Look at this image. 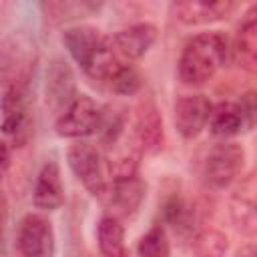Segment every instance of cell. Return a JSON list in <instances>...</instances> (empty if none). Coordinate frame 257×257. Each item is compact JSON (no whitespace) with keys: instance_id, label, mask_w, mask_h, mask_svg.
Wrapping results in <instances>:
<instances>
[{"instance_id":"cell-17","label":"cell","mask_w":257,"mask_h":257,"mask_svg":"<svg viewBox=\"0 0 257 257\" xmlns=\"http://www.w3.org/2000/svg\"><path fill=\"white\" fill-rule=\"evenodd\" d=\"M235 50L245 62L257 64V4H253L239 22L235 34Z\"/></svg>"},{"instance_id":"cell-4","label":"cell","mask_w":257,"mask_h":257,"mask_svg":"<svg viewBox=\"0 0 257 257\" xmlns=\"http://www.w3.org/2000/svg\"><path fill=\"white\" fill-rule=\"evenodd\" d=\"M104 108L88 94H76L74 100L58 114L56 135L64 139H82L98 133Z\"/></svg>"},{"instance_id":"cell-11","label":"cell","mask_w":257,"mask_h":257,"mask_svg":"<svg viewBox=\"0 0 257 257\" xmlns=\"http://www.w3.org/2000/svg\"><path fill=\"white\" fill-rule=\"evenodd\" d=\"M76 96L74 74L64 60H52L46 72V100L50 108L62 112Z\"/></svg>"},{"instance_id":"cell-15","label":"cell","mask_w":257,"mask_h":257,"mask_svg":"<svg viewBox=\"0 0 257 257\" xmlns=\"http://www.w3.org/2000/svg\"><path fill=\"white\" fill-rule=\"evenodd\" d=\"M209 131L215 137L229 139L233 135H239L245 128V118L241 112L239 102H219L213 106L209 116Z\"/></svg>"},{"instance_id":"cell-13","label":"cell","mask_w":257,"mask_h":257,"mask_svg":"<svg viewBox=\"0 0 257 257\" xmlns=\"http://www.w3.org/2000/svg\"><path fill=\"white\" fill-rule=\"evenodd\" d=\"M145 193H147V185L143 183V179L139 175H133L126 179H116V181H110V191H108L106 203L110 205V209H114L112 215L131 217L141 207Z\"/></svg>"},{"instance_id":"cell-19","label":"cell","mask_w":257,"mask_h":257,"mask_svg":"<svg viewBox=\"0 0 257 257\" xmlns=\"http://www.w3.org/2000/svg\"><path fill=\"white\" fill-rule=\"evenodd\" d=\"M137 253L143 257H167L171 253L169 247V239H167V231L161 223L153 225L139 241L137 245Z\"/></svg>"},{"instance_id":"cell-2","label":"cell","mask_w":257,"mask_h":257,"mask_svg":"<svg viewBox=\"0 0 257 257\" xmlns=\"http://www.w3.org/2000/svg\"><path fill=\"white\" fill-rule=\"evenodd\" d=\"M227 48V38L217 30L189 38L179 56L181 82L187 86H203L209 82L225 64Z\"/></svg>"},{"instance_id":"cell-12","label":"cell","mask_w":257,"mask_h":257,"mask_svg":"<svg viewBox=\"0 0 257 257\" xmlns=\"http://www.w3.org/2000/svg\"><path fill=\"white\" fill-rule=\"evenodd\" d=\"M32 203L40 211H56L64 203L60 169L54 161H48L46 165H42L32 189Z\"/></svg>"},{"instance_id":"cell-8","label":"cell","mask_w":257,"mask_h":257,"mask_svg":"<svg viewBox=\"0 0 257 257\" xmlns=\"http://www.w3.org/2000/svg\"><path fill=\"white\" fill-rule=\"evenodd\" d=\"M155 40H157V26L151 22H139V24L126 26L108 36L112 52L122 62H128V64L145 56Z\"/></svg>"},{"instance_id":"cell-21","label":"cell","mask_w":257,"mask_h":257,"mask_svg":"<svg viewBox=\"0 0 257 257\" xmlns=\"http://www.w3.org/2000/svg\"><path fill=\"white\" fill-rule=\"evenodd\" d=\"M243 118H245V128H251L257 122V94L255 92H245L239 100Z\"/></svg>"},{"instance_id":"cell-14","label":"cell","mask_w":257,"mask_h":257,"mask_svg":"<svg viewBox=\"0 0 257 257\" xmlns=\"http://www.w3.org/2000/svg\"><path fill=\"white\" fill-rule=\"evenodd\" d=\"M26 102L24 92L16 84H4L2 90V133L6 137H16L26 131Z\"/></svg>"},{"instance_id":"cell-5","label":"cell","mask_w":257,"mask_h":257,"mask_svg":"<svg viewBox=\"0 0 257 257\" xmlns=\"http://www.w3.org/2000/svg\"><path fill=\"white\" fill-rule=\"evenodd\" d=\"M243 165H245L243 147L231 141H223L209 151L203 167V177L209 187L225 189L239 177Z\"/></svg>"},{"instance_id":"cell-22","label":"cell","mask_w":257,"mask_h":257,"mask_svg":"<svg viewBox=\"0 0 257 257\" xmlns=\"http://www.w3.org/2000/svg\"><path fill=\"white\" fill-rule=\"evenodd\" d=\"M239 193L247 203L257 207V175H253L249 181H245V185H243V189H239Z\"/></svg>"},{"instance_id":"cell-16","label":"cell","mask_w":257,"mask_h":257,"mask_svg":"<svg viewBox=\"0 0 257 257\" xmlns=\"http://www.w3.org/2000/svg\"><path fill=\"white\" fill-rule=\"evenodd\" d=\"M98 249L106 257H122L124 255V227L116 215H106L98 221L96 227Z\"/></svg>"},{"instance_id":"cell-24","label":"cell","mask_w":257,"mask_h":257,"mask_svg":"<svg viewBox=\"0 0 257 257\" xmlns=\"http://www.w3.org/2000/svg\"><path fill=\"white\" fill-rule=\"evenodd\" d=\"M84 10H88V12H98L102 6H104V2L106 0H76Z\"/></svg>"},{"instance_id":"cell-7","label":"cell","mask_w":257,"mask_h":257,"mask_svg":"<svg viewBox=\"0 0 257 257\" xmlns=\"http://www.w3.org/2000/svg\"><path fill=\"white\" fill-rule=\"evenodd\" d=\"M133 131L143 147L145 153L155 155L165 145V126H163V114L155 102L153 96H143L135 108V122Z\"/></svg>"},{"instance_id":"cell-6","label":"cell","mask_w":257,"mask_h":257,"mask_svg":"<svg viewBox=\"0 0 257 257\" xmlns=\"http://www.w3.org/2000/svg\"><path fill=\"white\" fill-rule=\"evenodd\" d=\"M54 229L52 223L40 213H28L20 219L16 229V251L26 257L54 255Z\"/></svg>"},{"instance_id":"cell-9","label":"cell","mask_w":257,"mask_h":257,"mask_svg":"<svg viewBox=\"0 0 257 257\" xmlns=\"http://www.w3.org/2000/svg\"><path fill=\"white\" fill-rule=\"evenodd\" d=\"M213 104L205 94H185L175 102V128L177 133L191 141L201 135L209 124Z\"/></svg>"},{"instance_id":"cell-25","label":"cell","mask_w":257,"mask_h":257,"mask_svg":"<svg viewBox=\"0 0 257 257\" xmlns=\"http://www.w3.org/2000/svg\"><path fill=\"white\" fill-rule=\"evenodd\" d=\"M239 253H253V255H257V247H245V249H239Z\"/></svg>"},{"instance_id":"cell-10","label":"cell","mask_w":257,"mask_h":257,"mask_svg":"<svg viewBox=\"0 0 257 257\" xmlns=\"http://www.w3.org/2000/svg\"><path fill=\"white\" fill-rule=\"evenodd\" d=\"M235 0H173L177 18L187 26L211 24L231 14Z\"/></svg>"},{"instance_id":"cell-3","label":"cell","mask_w":257,"mask_h":257,"mask_svg":"<svg viewBox=\"0 0 257 257\" xmlns=\"http://www.w3.org/2000/svg\"><path fill=\"white\" fill-rule=\"evenodd\" d=\"M66 161L74 177L82 183V187L96 199L106 201L108 191H110V181H108V169L104 167V161L90 143L78 141L70 145L66 153Z\"/></svg>"},{"instance_id":"cell-1","label":"cell","mask_w":257,"mask_h":257,"mask_svg":"<svg viewBox=\"0 0 257 257\" xmlns=\"http://www.w3.org/2000/svg\"><path fill=\"white\" fill-rule=\"evenodd\" d=\"M62 44L72 60L94 80L106 82L122 64L110 48L108 36H102L98 28L88 24H76L62 32Z\"/></svg>"},{"instance_id":"cell-20","label":"cell","mask_w":257,"mask_h":257,"mask_svg":"<svg viewBox=\"0 0 257 257\" xmlns=\"http://www.w3.org/2000/svg\"><path fill=\"white\" fill-rule=\"evenodd\" d=\"M108 88L114 90L116 94H135L141 90L143 86V78L137 72V68L133 64H122L108 80H106Z\"/></svg>"},{"instance_id":"cell-18","label":"cell","mask_w":257,"mask_h":257,"mask_svg":"<svg viewBox=\"0 0 257 257\" xmlns=\"http://www.w3.org/2000/svg\"><path fill=\"white\" fill-rule=\"evenodd\" d=\"M163 221L171 225L179 233H193L195 225V209H191L183 197L173 195L163 203Z\"/></svg>"},{"instance_id":"cell-23","label":"cell","mask_w":257,"mask_h":257,"mask_svg":"<svg viewBox=\"0 0 257 257\" xmlns=\"http://www.w3.org/2000/svg\"><path fill=\"white\" fill-rule=\"evenodd\" d=\"M0 151H2V175H6L8 173V169H10V143L8 141H2L0 143Z\"/></svg>"}]
</instances>
